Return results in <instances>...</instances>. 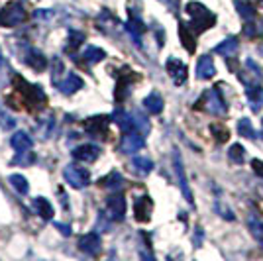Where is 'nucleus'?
<instances>
[{
	"mask_svg": "<svg viewBox=\"0 0 263 261\" xmlns=\"http://www.w3.org/2000/svg\"><path fill=\"white\" fill-rule=\"evenodd\" d=\"M185 12L191 16V28L195 30V33L206 32L216 24V16L200 2H189L185 6Z\"/></svg>",
	"mask_w": 263,
	"mask_h": 261,
	"instance_id": "f257e3e1",
	"label": "nucleus"
},
{
	"mask_svg": "<svg viewBox=\"0 0 263 261\" xmlns=\"http://www.w3.org/2000/svg\"><path fill=\"white\" fill-rule=\"evenodd\" d=\"M14 88H16V92L22 97V102L28 108L42 106V104H45V100H47L44 88L40 87V85H30V83L20 75L14 77Z\"/></svg>",
	"mask_w": 263,
	"mask_h": 261,
	"instance_id": "f03ea898",
	"label": "nucleus"
},
{
	"mask_svg": "<svg viewBox=\"0 0 263 261\" xmlns=\"http://www.w3.org/2000/svg\"><path fill=\"white\" fill-rule=\"evenodd\" d=\"M195 108L206 110V112L214 114V116H224V114L228 112V104H226V100L222 97L220 88H209V90H204L202 97L197 100Z\"/></svg>",
	"mask_w": 263,
	"mask_h": 261,
	"instance_id": "7ed1b4c3",
	"label": "nucleus"
},
{
	"mask_svg": "<svg viewBox=\"0 0 263 261\" xmlns=\"http://www.w3.org/2000/svg\"><path fill=\"white\" fill-rule=\"evenodd\" d=\"M26 20V10L22 2H10L0 10V26L4 28H16Z\"/></svg>",
	"mask_w": 263,
	"mask_h": 261,
	"instance_id": "20e7f679",
	"label": "nucleus"
},
{
	"mask_svg": "<svg viewBox=\"0 0 263 261\" xmlns=\"http://www.w3.org/2000/svg\"><path fill=\"white\" fill-rule=\"evenodd\" d=\"M63 177H65V181L73 189H83L90 181V175H88L87 169L77 167V165H67L65 169H63Z\"/></svg>",
	"mask_w": 263,
	"mask_h": 261,
	"instance_id": "39448f33",
	"label": "nucleus"
},
{
	"mask_svg": "<svg viewBox=\"0 0 263 261\" xmlns=\"http://www.w3.org/2000/svg\"><path fill=\"white\" fill-rule=\"evenodd\" d=\"M138 79V75L130 71V69H124L118 73V83H116V90H114V98H116V102H124L128 95H130V87L132 83Z\"/></svg>",
	"mask_w": 263,
	"mask_h": 261,
	"instance_id": "423d86ee",
	"label": "nucleus"
},
{
	"mask_svg": "<svg viewBox=\"0 0 263 261\" xmlns=\"http://www.w3.org/2000/svg\"><path fill=\"white\" fill-rule=\"evenodd\" d=\"M106 214L114 222H122L126 216V198L122 195H112L106 200Z\"/></svg>",
	"mask_w": 263,
	"mask_h": 261,
	"instance_id": "0eeeda50",
	"label": "nucleus"
},
{
	"mask_svg": "<svg viewBox=\"0 0 263 261\" xmlns=\"http://www.w3.org/2000/svg\"><path fill=\"white\" fill-rule=\"evenodd\" d=\"M108 116H92V118L85 120L83 128L92 136V138H106L108 134Z\"/></svg>",
	"mask_w": 263,
	"mask_h": 261,
	"instance_id": "6e6552de",
	"label": "nucleus"
},
{
	"mask_svg": "<svg viewBox=\"0 0 263 261\" xmlns=\"http://www.w3.org/2000/svg\"><path fill=\"white\" fill-rule=\"evenodd\" d=\"M143 145H145V140H143V134L142 132H126L124 138L120 142V152L122 153H136L140 152Z\"/></svg>",
	"mask_w": 263,
	"mask_h": 261,
	"instance_id": "1a4fd4ad",
	"label": "nucleus"
},
{
	"mask_svg": "<svg viewBox=\"0 0 263 261\" xmlns=\"http://www.w3.org/2000/svg\"><path fill=\"white\" fill-rule=\"evenodd\" d=\"M152 210H154V202L147 195L136 198V202H134V218L138 222H149Z\"/></svg>",
	"mask_w": 263,
	"mask_h": 261,
	"instance_id": "9d476101",
	"label": "nucleus"
},
{
	"mask_svg": "<svg viewBox=\"0 0 263 261\" xmlns=\"http://www.w3.org/2000/svg\"><path fill=\"white\" fill-rule=\"evenodd\" d=\"M100 155V147L99 145H95V143H83V145H79L73 150V157L81 161V163H92V161H97Z\"/></svg>",
	"mask_w": 263,
	"mask_h": 261,
	"instance_id": "9b49d317",
	"label": "nucleus"
},
{
	"mask_svg": "<svg viewBox=\"0 0 263 261\" xmlns=\"http://www.w3.org/2000/svg\"><path fill=\"white\" fill-rule=\"evenodd\" d=\"M173 165H175L177 181H179V187H181V191H183V195H185L186 202H189V204H193L195 200H193V193H191L189 183H186V175H185V169H183V161H181V155H179V152L173 153Z\"/></svg>",
	"mask_w": 263,
	"mask_h": 261,
	"instance_id": "f8f14e48",
	"label": "nucleus"
},
{
	"mask_svg": "<svg viewBox=\"0 0 263 261\" xmlns=\"http://www.w3.org/2000/svg\"><path fill=\"white\" fill-rule=\"evenodd\" d=\"M165 71L169 73V77L173 79V83L175 85H183L186 81V65L183 61H179L175 57H171V59H167V63H165Z\"/></svg>",
	"mask_w": 263,
	"mask_h": 261,
	"instance_id": "ddd939ff",
	"label": "nucleus"
},
{
	"mask_svg": "<svg viewBox=\"0 0 263 261\" xmlns=\"http://www.w3.org/2000/svg\"><path fill=\"white\" fill-rule=\"evenodd\" d=\"M79 250L85 251L87 255H99L100 250H102V241H100V236L97 232H90L87 236L79 239Z\"/></svg>",
	"mask_w": 263,
	"mask_h": 261,
	"instance_id": "4468645a",
	"label": "nucleus"
},
{
	"mask_svg": "<svg viewBox=\"0 0 263 261\" xmlns=\"http://www.w3.org/2000/svg\"><path fill=\"white\" fill-rule=\"evenodd\" d=\"M179 38H181V44L185 45V49L189 53H195L197 49V33L191 28V24L181 22L179 24Z\"/></svg>",
	"mask_w": 263,
	"mask_h": 261,
	"instance_id": "2eb2a0df",
	"label": "nucleus"
},
{
	"mask_svg": "<svg viewBox=\"0 0 263 261\" xmlns=\"http://www.w3.org/2000/svg\"><path fill=\"white\" fill-rule=\"evenodd\" d=\"M83 85H85V83H83V79L69 71V73H65V79H63V81H59L55 87L59 88L63 95H73V92H77L79 88H83Z\"/></svg>",
	"mask_w": 263,
	"mask_h": 261,
	"instance_id": "dca6fc26",
	"label": "nucleus"
},
{
	"mask_svg": "<svg viewBox=\"0 0 263 261\" xmlns=\"http://www.w3.org/2000/svg\"><path fill=\"white\" fill-rule=\"evenodd\" d=\"M216 75V67H214V61L210 59L209 55H202L197 63V77L200 81H209Z\"/></svg>",
	"mask_w": 263,
	"mask_h": 261,
	"instance_id": "f3484780",
	"label": "nucleus"
},
{
	"mask_svg": "<svg viewBox=\"0 0 263 261\" xmlns=\"http://www.w3.org/2000/svg\"><path fill=\"white\" fill-rule=\"evenodd\" d=\"M24 61L32 67V69H35V71H44L45 67H47V59L37 49H28V53L24 55Z\"/></svg>",
	"mask_w": 263,
	"mask_h": 261,
	"instance_id": "a211bd4d",
	"label": "nucleus"
},
{
	"mask_svg": "<svg viewBox=\"0 0 263 261\" xmlns=\"http://www.w3.org/2000/svg\"><path fill=\"white\" fill-rule=\"evenodd\" d=\"M104 57H106L104 49H100L97 45H87L85 47V53H83V63L81 65H95V63H100Z\"/></svg>",
	"mask_w": 263,
	"mask_h": 261,
	"instance_id": "6ab92c4d",
	"label": "nucleus"
},
{
	"mask_svg": "<svg viewBox=\"0 0 263 261\" xmlns=\"http://www.w3.org/2000/svg\"><path fill=\"white\" fill-rule=\"evenodd\" d=\"M112 120L116 122V126H118V128H120L124 134H126V132L136 130L134 116H132V114H128V112H124V110H116V112L112 114Z\"/></svg>",
	"mask_w": 263,
	"mask_h": 261,
	"instance_id": "aec40b11",
	"label": "nucleus"
},
{
	"mask_svg": "<svg viewBox=\"0 0 263 261\" xmlns=\"http://www.w3.org/2000/svg\"><path fill=\"white\" fill-rule=\"evenodd\" d=\"M10 145L16 152H26V150H32L33 140L26 134V132H16L10 138Z\"/></svg>",
	"mask_w": 263,
	"mask_h": 261,
	"instance_id": "412c9836",
	"label": "nucleus"
},
{
	"mask_svg": "<svg viewBox=\"0 0 263 261\" xmlns=\"http://www.w3.org/2000/svg\"><path fill=\"white\" fill-rule=\"evenodd\" d=\"M143 106L147 112H152V114H161L163 112V98L159 92H152V95H147V97L143 98Z\"/></svg>",
	"mask_w": 263,
	"mask_h": 261,
	"instance_id": "4be33fe9",
	"label": "nucleus"
},
{
	"mask_svg": "<svg viewBox=\"0 0 263 261\" xmlns=\"http://www.w3.org/2000/svg\"><path fill=\"white\" fill-rule=\"evenodd\" d=\"M33 208H35V212L44 218V220H51L53 218V207H51V202L47 198H44V196L33 198Z\"/></svg>",
	"mask_w": 263,
	"mask_h": 261,
	"instance_id": "5701e85b",
	"label": "nucleus"
},
{
	"mask_svg": "<svg viewBox=\"0 0 263 261\" xmlns=\"http://www.w3.org/2000/svg\"><path fill=\"white\" fill-rule=\"evenodd\" d=\"M128 32L134 35V40H136V44L142 45V42H140V35H142L143 32H145V26H143V22L134 14V12H130V22H128Z\"/></svg>",
	"mask_w": 263,
	"mask_h": 261,
	"instance_id": "b1692460",
	"label": "nucleus"
},
{
	"mask_svg": "<svg viewBox=\"0 0 263 261\" xmlns=\"http://www.w3.org/2000/svg\"><path fill=\"white\" fill-rule=\"evenodd\" d=\"M100 187H104V189H112V191H116V189H122L124 185V179H122V175L118 171H110L106 177H102L99 181Z\"/></svg>",
	"mask_w": 263,
	"mask_h": 261,
	"instance_id": "393cba45",
	"label": "nucleus"
},
{
	"mask_svg": "<svg viewBox=\"0 0 263 261\" xmlns=\"http://www.w3.org/2000/svg\"><path fill=\"white\" fill-rule=\"evenodd\" d=\"M236 51H238V40L236 38H228V40H224L222 44L214 47V53L224 55V57H234Z\"/></svg>",
	"mask_w": 263,
	"mask_h": 261,
	"instance_id": "a878e982",
	"label": "nucleus"
},
{
	"mask_svg": "<svg viewBox=\"0 0 263 261\" xmlns=\"http://www.w3.org/2000/svg\"><path fill=\"white\" fill-rule=\"evenodd\" d=\"M132 169L138 175H147V173H152V169H154V161L147 159V157H134Z\"/></svg>",
	"mask_w": 263,
	"mask_h": 261,
	"instance_id": "bb28decb",
	"label": "nucleus"
},
{
	"mask_svg": "<svg viewBox=\"0 0 263 261\" xmlns=\"http://www.w3.org/2000/svg\"><path fill=\"white\" fill-rule=\"evenodd\" d=\"M37 132H40V136H42V140H47L49 136H51V132H53L55 128V118L49 114L47 118H42L40 122H37Z\"/></svg>",
	"mask_w": 263,
	"mask_h": 261,
	"instance_id": "cd10ccee",
	"label": "nucleus"
},
{
	"mask_svg": "<svg viewBox=\"0 0 263 261\" xmlns=\"http://www.w3.org/2000/svg\"><path fill=\"white\" fill-rule=\"evenodd\" d=\"M210 132H212V136H214V140L218 143H224L230 140V130L226 128V126H222L218 122H214V124H210Z\"/></svg>",
	"mask_w": 263,
	"mask_h": 261,
	"instance_id": "c85d7f7f",
	"label": "nucleus"
},
{
	"mask_svg": "<svg viewBox=\"0 0 263 261\" xmlns=\"http://www.w3.org/2000/svg\"><path fill=\"white\" fill-rule=\"evenodd\" d=\"M248 226H250V232H252L253 238L263 244V222L261 220L252 214V216L248 218Z\"/></svg>",
	"mask_w": 263,
	"mask_h": 261,
	"instance_id": "c756f323",
	"label": "nucleus"
},
{
	"mask_svg": "<svg viewBox=\"0 0 263 261\" xmlns=\"http://www.w3.org/2000/svg\"><path fill=\"white\" fill-rule=\"evenodd\" d=\"M243 33H246V38H250V40H259V38L263 35V28L259 26V24L253 22V20H246Z\"/></svg>",
	"mask_w": 263,
	"mask_h": 261,
	"instance_id": "7c9ffc66",
	"label": "nucleus"
},
{
	"mask_svg": "<svg viewBox=\"0 0 263 261\" xmlns=\"http://www.w3.org/2000/svg\"><path fill=\"white\" fill-rule=\"evenodd\" d=\"M10 185L20 193V195H26L28 191H30V185H28V181H26V177H22V175H10Z\"/></svg>",
	"mask_w": 263,
	"mask_h": 261,
	"instance_id": "2f4dec72",
	"label": "nucleus"
},
{
	"mask_svg": "<svg viewBox=\"0 0 263 261\" xmlns=\"http://www.w3.org/2000/svg\"><path fill=\"white\" fill-rule=\"evenodd\" d=\"M228 157H230L232 163H243L246 152H243V147H241L240 143H232L230 150H228Z\"/></svg>",
	"mask_w": 263,
	"mask_h": 261,
	"instance_id": "473e14b6",
	"label": "nucleus"
},
{
	"mask_svg": "<svg viewBox=\"0 0 263 261\" xmlns=\"http://www.w3.org/2000/svg\"><path fill=\"white\" fill-rule=\"evenodd\" d=\"M83 42H85V33L71 30V32H69V45H67V51H75L77 47L83 45Z\"/></svg>",
	"mask_w": 263,
	"mask_h": 261,
	"instance_id": "72a5a7b5",
	"label": "nucleus"
},
{
	"mask_svg": "<svg viewBox=\"0 0 263 261\" xmlns=\"http://www.w3.org/2000/svg\"><path fill=\"white\" fill-rule=\"evenodd\" d=\"M238 132H240V136H243V138H250V140L255 138V130H253L252 126V120L248 118H241L238 122Z\"/></svg>",
	"mask_w": 263,
	"mask_h": 261,
	"instance_id": "f704fd0d",
	"label": "nucleus"
},
{
	"mask_svg": "<svg viewBox=\"0 0 263 261\" xmlns=\"http://www.w3.org/2000/svg\"><path fill=\"white\" fill-rule=\"evenodd\" d=\"M234 4H236V8H238L241 18H246V20H253V18H255V10H253V6H250L248 2H243V0H236Z\"/></svg>",
	"mask_w": 263,
	"mask_h": 261,
	"instance_id": "c9c22d12",
	"label": "nucleus"
},
{
	"mask_svg": "<svg viewBox=\"0 0 263 261\" xmlns=\"http://www.w3.org/2000/svg\"><path fill=\"white\" fill-rule=\"evenodd\" d=\"M35 161V155H33L30 150H26V152H18V157H14L12 159V163H22L24 167H28V165H32Z\"/></svg>",
	"mask_w": 263,
	"mask_h": 261,
	"instance_id": "e433bc0d",
	"label": "nucleus"
},
{
	"mask_svg": "<svg viewBox=\"0 0 263 261\" xmlns=\"http://www.w3.org/2000/svg\"><path fill=\"white\" fill-rule=\"evenodd\" d=\"M132 116H134V124H136V128H140V130H142V134L149 132V124H147L145 116H142L140 112H134Z\"/></svg>",
	"mask_w": 263,
	"mask_h": 261,
	"instance_id": "4c0bfd02",
	"label": "nucleus"
},
{
	"mask_svg": "<svg viewBox=\"0 0 263 261\" xmlns=\"http://www.w3.org/2000/svg\"><path fill=\"white\" fill-rule=\"evenodd\" d=\"M14 124H16V120L8 116V114H0V126H2V130H12L14 128Z\"/></svg>",
	"mask_w": 263,
	"mask_h": 261,
	"instance_id": "58836bf2",
	"label": "nucleus"
},
{
	"mask_svg": "<svg viewBox=\"0 0 263 261\" xmlns=\"http://www.w3.org/2000/svg\"><path fill=\"white\" fill-rule=\"evenodd\" d=\"M216 208H218V212H220V216H222V218H226V220H234V212H232V210H228V208L224 207L222 202H218V204H216Z\"/></svg>",
	"mask_w": 263,
	"mask_h": 261,
	"instance_id": "ea45409f",
	"label": "nucleus"
},
{
	"mask_svg": "<svg viewBox=\"0 0 263 261\" xmlns=\"http://www.w3.org/2000/svg\"><path fill=\"white\" fill-rule=\"evenodd\" d=\"M252 167H253V171L259 175V177H263V161H259V159H253Z\"/></svg>",
	"mask_w": 263,
	"mask_h": 261,
	"instance_id": "a19ab883",
	"label": "nucleus"
},
{
	"mask_svg": "<svg viewBox=\"0 0 263 261\" xmlns=\"http://www.w3.org/2000/svg\"><path fill=\"white\" fill-rule=\"evenodd\" d=\"M55 226L61 230V234H63V236H69V234H71V228H69V226H65V224H59V222H55Z\"/></svg>",
	"mask_w": 263,
	"mask_h": 261,
	"instance_id": "79ce46f5",
	"label": "nucleus"
},
{
	"mask_svg": "<svg viewBox=\"0 0 263 261\" xmlns=\"http://www.w3.org/2000/svg\"><path fill=\"white\" fill-rule=\"evenodd\" d=\"M2 63H4V57H2V51H0V67H2Z\"/></svg>",
	"mask_w": 263,
	"mask_h": 261,
	"instance_id": "37998d69",
	"label": "nucleus"
}]
</instances>
